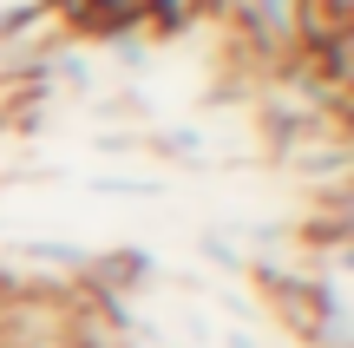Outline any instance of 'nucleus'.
Returning <instances> with one entry per match:
<instances>
[{"label": "nucleus", "instance_id": "obj_1", "mask_svg": "<svg viewBox=\"0 0 354 348\" xmlns=\"http://www.w3.org/2000/svg\"><path fill=\"white\" fill-rule=\"evenodd\" d=\"M223 348H256V336H250V329H230V336H223Z\"/></svg>", "mask_w": 354, "mask_h": 348}]
</instances>
